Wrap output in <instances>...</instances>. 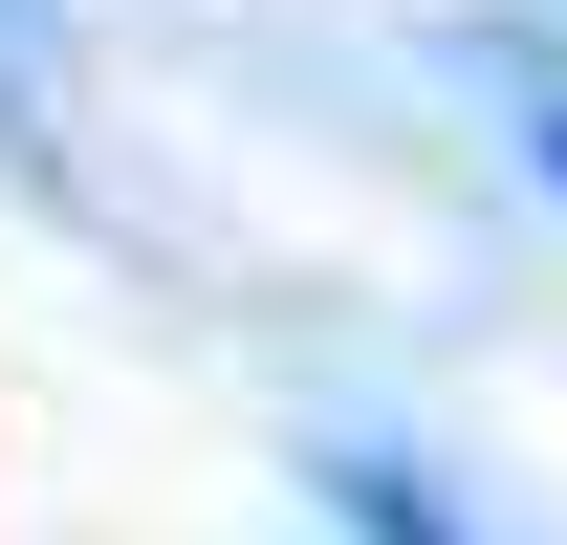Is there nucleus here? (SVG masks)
<instances>
[{
	"label": "nucleus",
	"instance_id": "2",
	"mask_svg": "<svg viewBox=\"0 0 567 545\" xmlns=\"http://www.w3.org/2000/svg\"><path fill=\"white\" fill-rule=\"evenodd\" d=\"M524 153H546V197H567V88H546V110H524Z\"/></svg>",
	"mask_w": 567,
	"mask_h": 545
},
{
	"label": "nucleus",
	"instance_id": "1",
	"mask_svg": "<svg viewBox=\"0 0 567 545\" xmlns=\"http://www.w3.org/2000/svg\"><path fill=\"white\" fill-rule=\"evenodd\" d=\"M328 524H350V545H481V524H458L415 459H328Z\"/></svg>",
	"mask_w": 567,
	"mask_h": 545
}]
</instances>
